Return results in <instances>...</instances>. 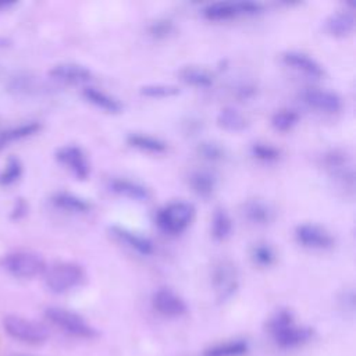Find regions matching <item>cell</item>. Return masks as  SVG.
Masks as SVG:
<instances>
[{"label": "cell", "instance_id": "1", "mask_svg": "<svg viewBox=\"0 0 356 356\" xmlns=\"http://www.w3.org/2000/svg\"><path fill=\"white\" fill-rule=\"evenodd\" d=\"M268 331L281 348H295L307 342L313 331L309 327H299L293 321V316L288 309H280L267 324Z\"/></svg>", "mask_w": 356, "mask_h": 356}, {"label": "cell", "instance_id": "2", "mask_svg": "<svg viewBox=\"0 0 356 356\" xmlns=\"http://www.w3.org/2000/svg\"><path fill=\"white\" fill-rule=\"evenodd\" d=\"M44 284L53 293H65L85 281V270L74 261H57L47 266L44 273Z\"/></svg>", "mask_w": 356, "mask_h": 356}, {"label": "cell", "instance_id": "3", "mask_svg": "<svg viewBox=\"0 0 356 356\" xmlns=\"http://www.w3.org/2000/svg\"><path fill=\"white\" fill-rule=\"evenodd\" d=\"M7 274L19 280H29L43 275L47 264L42 254L33 250H14L4 254L0 260Z\"/></svg>", "mask_w": 356, "mask_h": 356}, {"label": "cell", "instance_id": "4", "mask_svg": "<svg viewBox=\"0 0 356 356\" xmlns=\"http://www.w3.org/2000/svg\"><path fill=\"white\" fill-rule=\"evenodd\" d=\"M3 330L14 341L26 345H42L49 339V330L46 325L18 314L4 316Z\"/></svg>", "mask_w": 356, "mask_h": 356}, {"label": "cell", "instance_id": "5", "mask_svg": "<svg viewBox=\"0 0 356 356\" xmlns=\"http://www.w3.org/2000/svg\"><path fill=\"white\" fill-rule=\"evenodd\" d=\"M195 217V206L185 200H175L163 206L156 214L159 228L170 235L184 232Z\"/></svg>", "mask_w": 356, "mask_h": 356}, {"label": "cell", "instance_id": "6", "mask_svg": "<svg viewBox=\"0 0 356 356\" xmlns=\"http://www.w3.org/2000/svg\"><path fill=\"white\" fill-rule=\"evenodd\" d=\"M44 316L53 325L58 327L68 335L88 339L96 338L99 335L95 327H92L82 316L72 310L58 306H50L44 310Z\"/></svg>", "mask_w": 356, "mask_h": 356}, {"label": "cell", "instance_id": "7", "mask_svg": "<svg viewBox=\"0 0 356 356\" xmlns=\"http://www.w3.org/2000/svg\"><path fill=\"white\" fill-rule=\"evenodd\" d=\"M264 10L259 1L239 0V1H216L203 8V17L210 21H227L239 15H254Z\"/></svg>", "mask_w": 356, "mask_h": 356}, {"label": "cell", "instance_id": "8", "mask_svg": "<svg viewBox=\"0 0 356 356\" xmlns=\"http://www.w3.org/2000/svg\"><path fill=\"white\" fill-rule=\"evenodd\" d=\"M238 270L235 264L227 259L218 260L211 270V285L220 302L228 300L238 289Z\"/></svg>", "mask_w": 356, "mask_h": 356}, {"label": "cell", "instance_id": "9", "mask_svg": "<svg viewBox=\"0 0 356 356\" xmlns=\"http://www.w3.org/2000/svg\"><path fill=\"white\" fill-rule=\"evenodd\" d=\"M324 164L331 177L343 188L353 191L355 172L349 156L342 150H331L324 156Z\"/></svg>", "mask_w": 356, "mask_h": 356}, {"label": "cell", "instance_id": "10", "mask_svg": "<svg viewBox=\"0 0 356 356\" xmlns=\"http://www.w3.org/2000/svg\"><path fill=\"white\" fill-rule=\"evenodd\" d=\"M295 238L303 248L314 250H325L334 245L332 235L324 227L313 222L299 224L295 229Z\"/></svg>", "mask_w": 356, "mask_h": 356}, {"label": "cell", "instance_id": "11", "mask_svg": "<svg viewBox=\"0 0 356 356\" xmlns=\"http://www.w3.org/2000/svg\"><path fill=\"white\" fill-rule=\"evenodd\" d=\"M56 159L60 164L71 171L78 179H86L90 174V164L85 152L76 145H65L57 149Z\"/></svg>", "mask_w": 356, "mask_h": 356}, {"label": "cell", "instance_id": "12", "mask_svg": "<svg viewBox=\"0 0 356 356\" xmlns=\"http://www.w3.org/2000/svg\"><path fill=\"white\" fill-rule=\"evenodd\" d=\"M49 76L68 85H82L92 81V71L78 63H60L49 70Z\"/></svg>", "mask_w": 356, "mask_h": 356}, {"label": "cell", "instance_id": "13", "mask_svg": "<svg viewBox=\"0 0 356 356\" xmlns=\"http://www.w3.org/2000/svg\"><path fill=\"white\" fill-rule=\"evenodd\" d=\"M300 96L309 107L323 113H337L342 108L341 97L332 90L321 88H306Z\"/></svg>", "mask_w": 356, "mask_h": 356}, {"label": "cell", "instance_id": "14", "mask_svg": "<svg viewBox=\"0 0 356 356\" xmlns=\"http://www.w3.org/2000/svg\"><path fill=\"white\" fill-rule=\"evenodd\" d=\"M153 307L165 317H181L188 307L185 300L170 288H160L152 296Z\"/></svg>", "mask_w": 356, "mask_h": 356}, {"label": "cell", "instance_id": "15", "mask_svg": "<svg viewBox=\"0 0 356 356\" xmlns=\"http://www.w3.org/2000/svg\"><path fill=\"white\" fill-rule=\"evenodd\" d=\"M282 61L288 67H291L299 72H303L307 76L321 78L324 75V68L321 67V64L317 63L313 57H310L306 53L296 51V50L285 51L282 54Z\"/></svg>", "mask_w": 356, "mask_h": 356}, {"label": "cell", "instance_id": "16", "mask_svg": "<svg viewBox=\"0 0 356 356\" xmlns=\"http://www.w3.org/2000/svg\"><path fill=\"white\" fill-rule=\"evenodd\" d=\"M107 188L118 196L136 202H147L152 196L150 191L145 185L128 178H111Z\"/></svg>", "mask_w": 356, "mask_h": 356}, {"label": "cell", "instance_id": "17", "mask_svg": "<svg viewBox=\"0 0 356 356\" xmlns=\"http://www.w3.org/2000/svg\"><path fill=\"white\" fill-rule=\"evenodd\" d=\"M110 232L121 243L127 245L128 248H131L132 250H135L136 253H139L142 256H149V254L153 253L152 241L149 238L138 234V232H134V231H131L125 227H121V225H111Z\"/></svg>", "mask_w": 356, "mask_h": 356}, {"label": "cell", "instance_id": "18", "mask_svg": "<svg viewBox=\"0 0 356 356\" xmlns=\"http://www.w3.org/2000/svg\"><path fill=\"white\" fill-rule=\"evenodd\" d=\"M241 213L243 218L254 225H267L274 217L275 211L267 202L261 199H249L242 204Z\"/></svg>", "mask_w": 356, "mask_h": 356}, {"label": "cell", "instance_id": "19", "mask_svg": "<svg viewBox=\"0 0 356 356\" xmlns=\"http://www.w3.org/2000/svg\"><path fill=\"white\" fill-rule=\"evenodd\" d=\"M355 24L356 21L353 13L349 10H341L328 15L325 19V29L332 36L345 38L353 32Z\"/></svg>", "mask_w": 356, "mask_h": 356}, {"label": "cell", "instance_id": "20", "mask_svg": "<svg viewBox=\"0 0 356 356\" xmlns=\"http://www.w3.org/2000/svg\"><path fill=\"white\" fill-rule=\"evenodd\" d=\"M82 95L89 103H92L93 106H96L97 108H100L106 113L118 114L122 111V103L117 97H114L97 88L86 86V88H83Z\"/></svg>", "mask_w": 356, "mask_h": 356}, {"label": "cell", "instance_id": "21", "mask_svg": "<svg viewBox=\"0 0 356 356\" xmlns=\"http://www.w3.org/2000/svg\"><path fill=\"white\" fill-rule=\"evenodd\" d=\"M189 186L199 197H210L217 188V178L207 170H195L188 177Z\"/></svg>", "mask_w": 356, "mask_h": 356}, {"label": "cell", "instance_id": "22", "mask_svg": "<svg viewBox=\"0 0 356 356\" xmlns=\"http://www.w3.org/2000/svg\"><path fill=\"white\" fill-rule=\"evenodd\" d=\"M51 203L54 207L68 211V213H75V214H83L88 213L92 209L90 202H88L86 199L74 195L71 192H56L51 196Z\"/></svg>", "mask_w": 356, "mask_h": 356}, {"label": "cell", "instance_id": "23", "mask_svg": "<svg viewBox=\"0 0 356 356\" xmlns=\"http://www.w3.org/2000/svg\"><path fill=\"white\" fill-rule=\"evenodd\" d=\"M217 125L228 132H241L248 127L246 117L234 107H224L217 114Z\"/></svg>", "mask_w": 356, "mask_h": 356}, {"label": "cell", "instance_id": "24", "mask_svg": "<svg viewBox=\"0 0 356 356\" xmlns=\"http://www.w3.org/2000/svg\"><path fill=\"white\" fill-rule=\"evenodd\" d=\"M40 128H42V125L39 122L29 121V122L19 124L17 127H11V128L0 132V150L13 142H17V140H21V139H25L28 136L38 134L40 131Z\"/></svg>", "mask_w": 356, "mask_h": 356}, {"label": "cell", "instance_id": "25", "mask_svg": "<svg viewBox=\"0 0 356 356\" xmlns=\"http://www.w3.org/2000/svg\"><path fill=\"white\" fill-rule=\"evenodd\" d=\"M182 82L195 88H209L213 85V74L199 65H186L178 72Z\"/></svg>", "mask_w": 356, "mask_h": 356}, {"label": "cell", "instance_id": "26", "mask_svg": "<svg viewBox=\"0 0 356 356\" xmlns=\"http://www.w3.org/2000/svg\"><path fill=\"white\" fill-rule=\"evenodd\" d=\"M127 142L129 146L139 149L142 152H149V153H163L167 149V143L156 136L146 135V134H139V132H132L127 136Z\"/></svg>", "mask_w": 356, "mask_h": 356}, {"label": "cell", "instance_id": "27", "mask_svg": "<svg viewBox=\"0 0 356 356\" xmlns=\"http://www.w3.org/2000/svg\"><path fill=\"white\" fill-rule=\"evenodd\" d=\"M232 231V220L229 214L221 209L217 207L211 217V235L216 241H224L231 235Z\"/></svg>", "mask_w": 356, "mask_h": 356}, {"label": "cell", "instance_id": "28", "mask_svg": "<svg viewBox=\"0 0 356 356\" xmlns=\"http://www.w3.org/2000/svg\"><path fill=\"white\" fill-rule=\"evenodd\" d=\"M249 349L246 341L236 339L218 343L204 350L203 356H243Z\"/></svg>", "mask_w": 356, "mask_h": 356}, {"label": "cell", "instance_id": "29", "mask_svg": "<svg viewBox=\"0 0 356 356\" xmlns=\"http://www.w3.org/2000/svg\"><path fill=\"white\" fill-rule=\"evenodd\" d=\"M22 175V163L18 157L10 156L0 171V186H11Z\"/></svg>", "mask_w": 356, "mask_h": 356}, {"label": "cell", "instance_id": "30", "mask_svg": "<svg viewBox=\"0 0 356 356\" xmlns=\"http://www.w3.org/2000/svg\"><path fill=\"white\" fill-rule=\"evenodd\" d=\"M8 88L18 95H31L39 89V82L29 74H17L10 79Z\"/></svg>", "mask_w": 356, "mask_h": 356}, {"label": "cell", "instance_id": "31", "mask_svg": "<svg viewBox=\"0 0 356 356\" xmlns=\"http://www.w3.org/2000/svg\"><path fill=\"white\" fill-rule=\"evenodd\" d=\"M196 152L197 154L207 160V161H211V163H216V161H222L227 156V152H225V147L218 143V142H214V140H203L197 145L196 147Z\"/></svg>", "mask_w": 356, "mask_h": 356}, {"label": "cell", "instance_id": "32", "mask_svg": "<svg viewBox=\"0 0 356 356\" xmlns=\"http://www.w3.org/2000/svg\"><path fill=\"white\" fill-rule=\"evenodd\" d=\"M298 121H299V114L291 108L278 110L271 117V125L274 127V129L281 132L289 131L298 124Z\"/></svg>", "mask_w": 356, "mask_h": 356}, {"label": "cell", "instance_id": "33", "mask_svg": "<svg viewBox=\"0 0 356 356\" xmlns=\"http://www.w3.org/2000/svg\"><path fill=\"white\" fill-rule=\"evenodd\" d=\"M250 257L254 264L260 267H270L275 261V252L268 243L259 242L252 246Z\"/></svg>", "mask_w": 356, "mask_h": 356}, {"label": "cell", "instance_id": "34", "mask_svg": "<svg viewBox=\"0 0 356 356\" xmlns=\"http://www.w3.org/2000/svg\"><path fill=\"white\" fill-rule=\"evenodd\" d=\"M140 95L152 99H164V97H172L179 93L178 86L175 85H167V83H149L140 88Z\"/></svg>", "mask_w": 356, "mask_h": 356}, {"label": "cell", "instance_id": "35", "mask_svg": "<svg viewBox=\"0 0 356 356\" xmlns=\"http://www.w3.org/2000/svg\"><path fill=\"white\" fill-rule=\"evenodd\" d=\"M250 153L253 157H256L260 161L266 163H273L277 161L281 157L280 149L270 143H263V142H256L250 146Z\"/></svg>", "mask_w": 356, "mask_h": 356}, {"label": "cell", "instance_id": "36", "mask_svg": "<svg viewBox=\"0 0 356 356\" xmlns=\"http://www.w3.org/2000/svg\"><path fill=\"white\" fill-rule=\"evenodd\" d=\"M174 31V24L170 19H157L154 22H152L149 32L153 38L157 39H164L167 36H170Z\"/></svg>", "mask_w": 356, "mask_h": 356}, {"label": "cell", "instance_id": "37", "mask_svg": "<svg viewBox=\"0 0 356 356\" xmlns=\"http://www.w3.org/2000/svg\"><path fill=\"white\" fill-rule=\"evenodd\" d=\"M28 211V204L25 203L24 199H17L14 203V207L11 210V218L13 220H21L22 217H25Z\"/></svg>", "mask_w": 356, "mask_h": 356}, {"label": "cell", "instance_id": "38", "mask_svg": "<svg viewBox=\"0 0 356 356\" xmlns=\"http://www.w3.org/2000/svg\"><path fill=\"white\" fill-rule=\"evenodd\" d=\"M341 305L345 307V310H349V312L355 310V292L352 289L343 292L341 298Z\"/></svg>", "mask_w": 356, "mask_h": 356}, {"label": "cell", "instance_id": "39", "mask_svg": "<svg viewBox=\"0 0 356 356\" xmlns=\"http://www.w3.org/2000/svg\"><path fill=\"white\" fill-rule=\"evenodd\" d=\"M17 4L15 0H0V11L8 10Z\"/></svg>", "mask_w": 356, "mask_h": 356}]
</instances>
